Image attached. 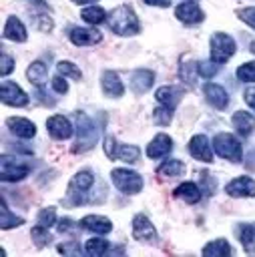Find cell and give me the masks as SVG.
<instances>
[{"label":"cell","instance_id":"obj_15","mask_svg":"<svg viewBox=\"0 0 255 257\" xmlns=\"http://www.w3.org/2000/svg\"><path fill=\"white\" fill-rule=\"evenodd\" d=\"M155 82V72L153 70H147V68H139L131 74V80H129V86L135 94H145Z\"/></svg>","mask_w":255,"mask_h":257},{"label":"cell","instance_id":"obj_3","mask_svg":"<svg viewBox=\"0 0 255 257\" xmlns=\"http://www.w3.org/2000/svg\"><path fill=\"white\" fill-rule=\"evenodd\" d=\"M104 153L108 159H116L122 163H137L141 157V149L135 145H122L112 135L104 137Z\"/></svg>","mask_w":255,"mask_h":257},{"label":"cell","instance_id":"obj_40","mask_svg":"<svg viewBox=\"0 0 255 257\" xmlns=\"http://www.w3.org/2000/svg\"><path fill=\"white\" fill-rule=\"evenodd\" d=\"M237 16L245 22V24H249L251 28H255V6H247V8H239L237 10Z\"/></svg>","mask_w":255,"mask_h":257},{"label":"cell","instance_id":"obj_10","mask_svg":"<svg viewBox=\"0 0 255 257\" xmlns=\"http://www.w3.org/2000/svg\"><path fill=\"white\" fill-rule=\"evenodd\" d=\"M0 96H2V102L10 104V106H26L28 104V94L12 80H2Z\"/></svg>","mask_w":255,"mask_h":257},{"label":"cell","instance_id":"obj_17","mask_svg":"<svg viewBox=\"0 0 255 257\" xmlns=\"http://www.w3.org/2000/svg\"><path fill=\"white\" fill-rule=\"evenodd\" d=\"M225 193L231 197H255V181L251 177H237L227 183Z\"/></svg>","mask_w":255,"mask_h":257},{"label":"cell","instance_id":"obj_4","mask_svg":"<svg viewBox=\"0 0 255 257\" xmlns=\"http://www.w3.org/2000/svg\"><path fill=\"white\" fill-rule=\"evenodd\" d=\"M213 149H215V153L219 157H223V159H227L231 163H239L241 157H243L239 141L229 133H217L215 139H213Z\"/></svg>","mask_w":255,"mask_h":257},{"label":"cell","instance_id":"obj_20","mask_svg":"<svg viewBox=\"0 0 255 257\" xmlns=\"http://www.w3.org/2000/svg\"><path fill=\"white\" fill-rule=\"evenodd\" d=\"M100 84H102V90H104L106 96L118 98L124 92V84H122V80L118 78V74L114 70H104L102 78H100Z\"/></svg>","mask_w":255,"mask_h":257},{"label":"cell","instance_id":"obj_34","mask_svg":"<svg viewBox=\"0 0 255 257\" xmlns=\"http://www.w3.org/2000/svg\"><path fill=\"white\" fill-rule=\"evenodd\" d=\"M56 70H58V74L70 76V78H74V80H80V78H82L80 68H78L74 62H70V60H60V62L56 64Z\"/></svg>","mask_w":255,"mask_h":257},{"label":"cell","instance_id":"obj_37","mask_svg":"<svg viewBox=\"0 0 255 257\" xmlns=\"http://www.w3.org/2000/svg\"><path fill=\"white\" fill-rule=\"evenodd\" d=\"M153 118H155V122H157V124H161V126H167V124L173 120V110L161 104V106H157V108H155V114H153Z\"/></svg>","mask_w":255,"mask_h":257},{"label":"cell","instance_id":"obj_32","mask_svg":"<svg viewBox=\"0 0 255 257\" xmlns=\"http://www.w3.org/2000/svg\"><path fill=\"white\" fill-rule=\"evenodd\" d=\"M84 251H86L90 257H100V255H104V253L108 251V241L98 239V237H92V239L86 241Z\"/></svg>","mask_w":255,"mask_h":257},{"label":"cell","instance_id":"obj_47","mask_svg":"<svg viewBox=\"0 0 255 257\" xmlns=\"http://www.w3.org/2000/svg\"><path fill=\"white\" fill-rule=\"evenodd\" d=\"M149 6H161V8H165V6H169L171 4V0H145Z\"/></svg>","mask_w":255,"mask_h":257},{"label":"cell","instance_id":"obj_14","mask_svg":"<svg viewBox=\"0 0 255 257\" xmlns=\"http://www.w3.org/2000/svg\"><path fill=\"white\" fill-rule=\"evenodd\" d=\"M189 153H191V157H195L201 163H211L213 161V151H211L209 139L205 135H195L189 141Z\"/></svg>","mask_w":255,"mask_h":257},{"label":"cell","instance_id":"obj_43","mask_svg":"<svg viewBox=\"0 0 255 257\" xmlns=\"http://www.w3.org/2000/svg\"><path fill=\"white\" fill-rule=\"evenodd\" d=\"M50 82H52V88H54L58 94H64V92L68 90V84H66V80H64V76H62V74L54 76Z\"/></svg>","mask_w":255,"mask_h":257},{"label":"cell","instance_id":"obj_12","mask_svg":"<svg viewBox=\"0 0 255 257\" xmlns=\"http://www.w3.org/2000/svg\"><path fill=\"white\" fill-rule=\"evenodd\" d=\"M203 92H205L207 102H209L213 108H217V110L227 108V104H229V94H227V90H225L223 86H219V84H215V82H205Z\"/></svg>","mask_w":255,"mask_h":257},{"label":"cell","instance_id":"obj_24","mask_svg":"<svg viewBox=\"0 0 255 257\" xmlns=\"http://www.w3.org/2000/svg\"><path fill=\"white\" fill-rule=\"evenodd\" d=\"M231 120H233L235 131H237L241 137H249V135L255 131V116H253L251 112H247V110H237Z\"/></svg>","mask_w":255,"mask_h":257},{"label":"cell","instance_id":"obj_27","mask_svg":"<svg viewBox=\"0 0 255 257\" xmlns=\"http://www.w3.org/2000/svg\"><path fill=\"white\" fill-rule=\"evenodd\" d=\"M175 197H179V199H183V201H187V203H197V201L201 199V191H199V187H197L195 183L185 181V183H181V185L175 189Z\"/></svg>","mask_w":255,"mask_h":257},{"label":"cell","instance_id":"obj_18","mask_svg":"<svg viewBox=\"0 0 255 257\" xmlns=\"http://www.w3.org/2000/svg\"><path fill=\"white\" fill-rule=\"evenodd\" d=\"M102 40V34L96 28H72L70 30V42L74 46H92Z\"/></svg>","mask_w":255,"mask_h":257},{"label":"cell","instance_id":"obj_28","mask_svg":"<svg viewBox=\"0 0 255 257\" xmlns=\"http://www.w3.org/2000/svg\"><path fill=\"white\" fill-rule=\"evenodd\" d=\"M197 74H199V62H183L179 66V78L187 84V86H195L197 84Z\"/></svg>","mask_w":255,"mask_h":257},{"label":"cell","instance_id":"obj_46","mask_svg":"<svg viewBox=\"0 0 255 257\" xmlns=\"http://www.w3.org/2000/svg\"><path fill=\"white\" fill-rule=\"evenodd\" d=\"M38 28H40L42 32H48V30L52 28V20H50L48 16H40V22H38Z\"/></svg>","mask_w":255,"mask_h":257},{"label":"cell","instance_id":"obj_7","mask_svg":"<svg viewBox=\"0 0 255 257\" xmlns=\"http://www.w3.org/2000/svg\"><path fill=\"white\" fill-rule=\"evenodd\" d=\"M94 183V175L90 171H80L76 173L72 179H70V185H68V203L70 205H78V203H84V195L86 191L92 187Z\"/></svg>","mask_w":255,"mask_h":257},{"label":"cell","instance_id":"obj_5","mask_svg":"<svg viewBox=\"0 0 255 257\" xmlns=\"http://www.w3.org/2000/svg\"><path fill=\"white\" fill-rule=\"evenodd\" d=\"M110 179H112V185L124 195H137L143 189V177L129 169H112Z\"/></svg>","mask_w":255,"mask_h":257},{"label":"cell","instance_id":"obj_49","mask_svg":"<svg viewBox=\"0 0 255 257\" xmlns=\"http://www.w3.org/2000/svg\"><path fill=\"white\" fill-rule=\"evenodd\" d=\"M30 2H34V4H40V6H44V2H42V0H30Z\"/></svg>","mask_w":255,"mask_h":257},{"label":"cell","instance_id":"obj_29","mask_svg":"<svg viewBox=\"0 0 255 257\" xmlns=\"http://www.w3.org/2000/svg\"><path fill=\"white\" fill-rule=\"evenodd\" d=\"M229 253H231V247L225 239H215L203 247L205 257H221V255H229Z\"/></svg>","mask_w":255,"mask_h":257},{"label":"cell","instance_id":"obj_21","mask_svg":"<svg viewBox=\"0 0 255 257\" xmlns=\"http://www.w3.org/2000/svg\"><path fill=\"white\" fill-rule=\"evenodd\" d=\"M80 225H82L84 229L92 231V233H98V235H106V233L112 231L110 219H106V217H102V215H86V217H82Z\"/></svg>","mask_w":255,"mask_h":257},{"label":"cell","instance_id":"obj_9","mask_svg":"<svg viewBox=\"0 0 255 257\" xmlns=\"http://www.w3.org/2000/svg\"><path fill=\"white\" fill-rule=\"evenodd\" d=\"M30 167L26 163H20L16 161L14 157H8V155H2V161H0V177L2 181H20L28 175Z\"/></svg>","mask_w":255,"mask_h":257},{"label":"cell","instance_id":"obj_23","mask_svg":"<svg viewBox=\"0 0 255 257\" xmlns=\"http://www.w3.org/2000/svg\"><path fill=\"white\" fill-rule=\"evenodd\" d=\"M4 38L14 40V42H26L28 32H26L24 24L20 22V18L10 16V18L6 20V24H4Z\"/></svg>","mask_w":255,"mask_h":257},{"label":"cell","instance_id":"obj_45","mask_svg":"<svg viewBox=\"0 0 255 257\" xmlns=\"http://www.w3.org/2000/svg\"><path fill=\"white\" fill-rule=\"evenodd\" d=\"M245 102L255 108V86H249V88L245 90Z\"/></svg>","mask_w":255,"mask_h":257},{"label":"cell","instance_id":"obj_11","mask_svg":"<svg viewBox=\"0 0 255 257\" xmlns=\"http://www.w3.org/2000/svg\"><path fill=\"white\" fill-rule=\"evenodd\" d=\"M175 16H177L181 22H185V24H199V22L205 18V12L199 8L197 2L187 0V2H181V4L175 8Z\"/></svg>","mask_w":255,"mask_h":257},{"label":"cell","instance_id":"obj_30","mask_svg":"<svg viewBox=\"0 0 255 257\" xmlns=\"http://www.w3.org/2000/svg\"><path fill=\"white\" fill-rule=\"evenodd\" d=\"M157 173L163 175V177H181L185 173V165L179 159H169L163 165H159Z\"/></svg>","mask_w":255,"mask_h":257},{"label":"cell","instance_id":"obj_33","mask_svg":"<svg viewBox=\"0 0 255 257\" xmlns=\"http://www.w3.org/2000/svg\"><path fill=\"white\" fill-rule=\"evenodd\" d=\"M0 213H2V219H0L2 229L18 227V225H22V223H24V219H22V217H16L14 213H10V209H8V205H6V201H4V199H2V209H0Z\"/></svg>","mask_w":255,"mask_h":257},{"label":"cell","instance_id":"obj_6","mask_svg":"<svg viewBox=\"0 0 255 257\" xmlns=\"http://www.w3.org/2000/svg\"><path fill=\"white\" fill-rule=\"evenodd\" d=\"M211 60H215V62H219V64H223V62H227L233 54H235V50H237V46H235V40L229 36V34H225V32H215V34H211Z\"/></svg>","mask_w":255,"mask_h":257},{"label":"cell","instance_id":"obj_31","mask_svg":"<svg viewBox=\"0 0 255 257\" xmlns=\"http://www.w3.org/2000/svg\"><path fill=\"white\" fill-rule=\"evenodd\" d=\"M80 16H82L84 22H88V24H92V26L106 20V12H104L100 6H88V8H84V10L80 12Z\"/></svg>","mask_w":255,"mask_h":257},{"label":"cell","instance_id":"obj_26","mask_svg":"<svg viewBox=\"0 0 255 257\" xmlns=\"http://www.w3.org/2000/svg\"><path fill=\"white\" fill-rule=\"evenodd\" d=\"M26 76L28 80L34 84V86H42L46 82V76H48V66L42 62V60H34L28 68H26Z\"/></svg>","mask_w":255,"mask_h":257},{"label":"cell","instance_id":"obj_22","mask_svg":"<svg viewBox=\"0 0 255 257\" xmlns=\"http://www.w3.org/2000/svg\"><path fill=\"white\" fill-rule=\"evenodd\" d=\"M6 122H8L10 131H12L16 137H20V139H32V137L36 135V126H34V122H30L28 118L10 116Z\"/></svg>","mask_w":255,"mask_h":257},{"label":"cell","instance_id":"obj_35","mask_svg":"<svg viewBox=\"0 0 255 257\" xmlns=\"http://www.w3.org/2000/svg\"><path fill=\"white\" fill-rule=\"evenodd\" d=\"M30 235H32V239L36 241V247H44V245H48V243L52 241V237H50V233H48V227H42V225L32 227Z\"/></svg>","mask_w":255,"mask_h":257},{"label":"cell","instance_id":"obj_1","mask_svg":"<svg viewBox=\"0 0 255 257\" xmlns=\"http://www.w3.org/2000/svg\"><path fill=\"white\" fill-rule=\"evenodd\" d=\"M108 26L118 36H133V34H137L141 30V24H139V18H137L135 10L131 6H126V4H120V6L110 10Z\"/></svg>","mask_w":255,"mask_h":257},{"label":"cell","instance_id":"obj_19","mask_svg":"<svg viewBox=\"0 0 255 257\" xmlns=\"http://www.w3.org/2000/svg\"><path fill=\"white\" fill-rule=\"evenodd\" d=\"M173 149V141L169 135L165 133H159L149 145H147V157L151 159H163L165 155H169Z\"/></svg>","mask_w":255,"mask_h":257},{"label":"cell","instance_id":"obj_25","mask_svg":"<svg viewBox=\"0 0 255 257\" xmlns=\"http://www.w3.org/2000/svg\"><path fill=\"white\" fill-rule=\"evenodd\" d=\"M237 237L249 255H255V223H243L237 227Z\"/></svg>","mask_w":255,"mask_h":257},{"label":"cell","instance_id":"obj_16","mask_svg":"<svg viewBox=\"0 0 255 257\" xmlns=\"http://www.w3.org/2000/svg\"><path fill=\"white\" fill-rule=\"evenodd\" d=\"M183 94H185V88L169 84V86H161V88L155 92V98H157V102H159V104H163V106H167V108H171V110H173V108L181 102Z\"/></svg>","mask_w":255,"mask_h":257},{"label":"cell","instance_id":"obj_42","mask_svg":"<svg viewBox=\"0 0 255 257\" xmlns=\"http://www.w3.org/2000/svg\"><path fill=\"white\" fill-rule=\"evenodd\" d=\"M58 231L60 233H76L78 231V225L70 219H60L58 221Z\"/></svg>","mask_w":255,"mask_h":257},{"label":"cell","instance_id":"obj_41","mask_svg":"<svg viewBox=\"0 0 255 257\" xmlns=\"http://www.w3.org/2000/svg\"><path fill=\"white\" fill-rule=\"evenodd\" d=\"M0 62H2V66H0V74H2V76H8V74L14 70V60H12V58H10L6 52H2Z\"/></svg>","mask_w":255,"mask_h":257},{"label":"cell","instance_id":"obj_38","mask_svg":"<svg viewBox=\"0 0 255 257\" xmlns=\"http://www.w3.org/2000/svg\"><path fill=\"white\" fill-rule=\"evenodd\" d=\"M54 223H56V209H54V207H46V209H42V211L38 213V225L50 227V225H54Z\"/></svg>","mask_w":255,"mask_h":257},{"label":"cell","instance_id":"obj_13","mask_svg":"<svg viewBox=\"0 0 255 257\" xmlns=\"http://www.w3.org/2000/svg\"><path fill=\"white\" fill-rule=\"evenodd\" d=\"M46 128L50 133L52 139H58V141H64V139H70L72 137V124L66 116L62 114H54L46 120Z\"/></svg>","mask_w":255,"mask_h":257},{"label":"cell","instance_id":"obj_8","mask_svg":"<svg viewBox=\"0 0 255 257\" xmlns=\"http://www.w3.org/2000/svg\"><path fill=\"white\" fill-rule=\"evenodd\" d=\"M133 237L141 243H157L159 241V233H157L155 225L143 213L135 215V219H133Z\"/></svg>","mask_w":255,"mask_h":257},{"label":"cell","instance_id":"obj_50","mask_svg":"<svg viewBox=\"0 0 255 257\" xmlns=\"http://www.w3.org/2000/svg\"><path fill=\"white\" fill-rule=\"evenodd\" d=\"M249 50H251V52L255 54V42H251V48H249Z\"/></svg>","mask_w":255,"mask_h":257},{"label":"cell","instance_id":"obj_48","mask_svg":"<svg viewBox=\"0 0 255 257\" xmlns=\"http://www.w3.org/2000/svg\"><path fill=\"white\" fill-rule=\"evenodd\" d=\"M72 2H76V4H86V2H90V0H72Z\"/></svg>","mask_w":255,"mask_h":257},{"label":"cell","instance_id":"obj_2","mask_svg":"<svg viewBox=\"0 0 255 257\" xmlns=\"http://www.w3.org/2000/svg\"><path fill=\"white\" fill-rule=\"evenodd\" d=\"M96 141H98L96 124L84 112H76V143L72 147V153H86L96 145Z\"/></svg>","mask_w":255,"mask_h":257},{"label":"cell","instance_id":"obj_39","mask_svg":"<svg viewBox=\"0 0 255 257\" xmlns=\"http://www.w3.org/2000/svg\"><path fill=\"white\" fill-rule=\"evenodd\" d=\"M221 64L215 62V60H209V62H199V74L205 76V78H213L217 72H219Z\"/></svg>","mask_w":255,"mask_h":257},{"label":"cell","instance_id":"obj_44","mask_svg":"<svg viewBox=\"0 0 255 257\" xmlns=\"http://www.w3.org/2000/svg\"><path fill=\"white\" fill-rule=\"evenodd\" d=\"M58 251L64 253V255H80L78 243H64V245H58Z\"/></svg>","mask_w":255,"mask_h":257},{"label":"cell","instance_id":"obj_36","mask_svg":"<svg viewBox=\"0 0 255 257\" xmlns=\"http://www.w3.org/2000/svg\"><path fill=\"white\" fill-rule=\"evenodd\" d=\"M237 78L243 82H255V62H245L237 68Z\"/></svg>","mask_w":255,"mask_h":257}]
</instances>
